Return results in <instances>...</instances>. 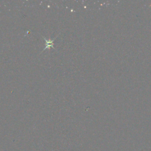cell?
<instances>
[{
	"mask_svg": "<svg viewBox=\"0 0 151 151\" xmlns=\"http://www.w3.org/2000/svg\"><path fill=\"white\" fill-rule=\"evenodd\" d=\"M57 37H58V35H57L55 38H54V39H52V40H51V39L47 40L44 37H42L44 39V40L45 41V47L44 48V50H42V51H44V50H46V49H50V48H54V41L55 39Z\"/></svg>",
	"mask_w": 151,
	"mask_h": 151,
	"instance_id": "6da1fadb",
	"label": "cell"
}]
</instances>
